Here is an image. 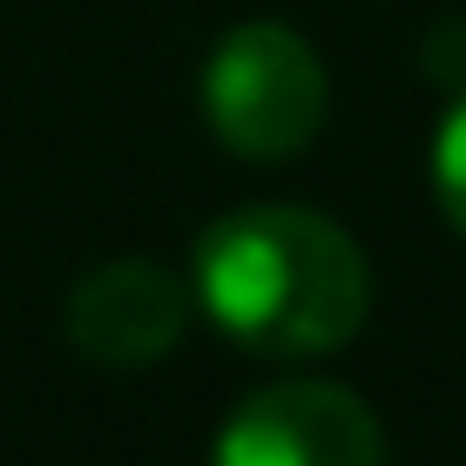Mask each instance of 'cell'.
Listing matches in <instances>:
<instances>
[{
  "instance_id": "obj_2",
  "label": "cell",
  "mask_w": 466,
  "mask_h": 466,
  "mask_svg": "<svg viewBox=\"0 0 466 466\" xmlns=\"http://www.w3.org/2000/svg\"><path fill=\"white\" fill-rule=\"evenodd\" d=\"M331 108L318 47L284 21H244L203 61V122L217 142L250 163H284L311 149Z\"/></svg>"
},
{
  "instance_id": "obj_1",
  "label": "cell",
  "mask_w": 466,
  "mask_h": 466,
  "mask_svg": "<svg viewBox=\"0 0 466 466\" xmlns=\"http://www.w3.org/2000/svg\"><path fill=\"white\" fill-rule=\"evenodd\" d=\"M197 298L244 351L318 359L359 339L372 311V270L331 217L250 203L203 230Z\"/></svg>"
},
{
  "instance_id": "obj_3",
  "label": "cell",
  "mask_w": 466,
  "mask_h": 466,
  "mask_svg": "<svg viewBox=\"0 0 466 466\" xmlns=\"http://www.w3.org/2000/svg\"><path fill=\"white\" fill-rule=\"evenodd\" d=\"M203 466H385L379 412L331 379H284L223 420Z\"/></svg>"
},
{
  "instance_id": "obj_6",
  "label": "cell",
  "mask_w": 466,
  "mask_h": 466,
  "mask_svg": "<svg viewBox=\"0 0 466 466\" xmlns=\"http://www.w3.org/2000/svg\"><path fill=\"white\" fill-rule=\"evenodd\" d=\"M426 75L432 82H466V27H440L426 41Z\"/></svg>"
},
{
  "instance_id": "obj_4",
  "label": "cell",
  "mask_w": 466,
  "mask_h": 466,
  "mask_svg": "<svg viewBox=\"0 0 466 466\" xmlns=\"http://www.w3.org/2000/svg\"><path fill=\"white\" fill-rule=\"evenodd\" d=\"M61 325H68V345L88 365L136 372V365H156L176 351V339L189 325V298L163 264L116 257V264H95L68 291V318Z\"/></svg>"
},
{
  "instance_id": "obj_5",
  "label": "cell",
  "mask_w": 466,
  "mask_h": 466,
  "mask_svg": "<svg viewBox=\"0 0 466 466\" xmlns=\"http://www.w3.org/2000/svg\"><path fill=\"white\" fill-rule=\"evenodd\" d=\"M432 197H440L446 223L466 237V95L446 108L440 136H432Z\"/></svg>"
}]
</instances>
